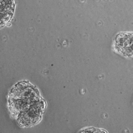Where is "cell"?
Masks as SVG:
<instances>
[{
  "label": "cell",
  "mask_w": 133,
  "mask_h": 133,
  "mask_svg": "<svg viewBox=\"0 0 133 133\" xmlns=\"http://www.w3.org/2000/svg\"><path fill=\"white\" fill-rule=\"evenodd\" d=\"M78 133H108V132L103 129L94 127H87L81 129Z\"/></svg>",
  "instance_id": "cell-4"
},
{
  "label": "cell",
  "mask_w": 133,
  "mask_h": 133,
  "mask_svg": "<svg viewBox=\"0 0 133 133\" xmlns=\"http://www.w3.org/2000/svg\"><path fill=\"white\" fill-rule=\"evenodd\" d=\"M132 33H121L116 36L114 46L120 52L129 56L132 55Z\"/></svg>",
  "instance_id": "cell-2"
},
{
  "label": "cell",
  "mask_w": 133,
  "mask_h": 133,
  "mask_svg": "<svg viewBox=\"0 0 133 133\" xmlns=\"http://www.w3.org/2000/svg\"><path fill=\"white\" fill-rule=\"evenodd\" d=\"M9 100L10 108L21 125L30 126L41 121L45 102L37 88L31 83L17 84L11 91Z\"/></svg>",
  "instance_id": "cell-1"
},
{
  "label": "cell",
  "mask_w": 133,
  "mask_h": 133,
  "mask_svg": "<svg viewBox=\"0 0 133 133\" xmlns=\"http://www.w3.org/2000/svg\"><path fill=\"white\" fill-rule=\"evenodd\" d=\"M14 0H0V28L12 18L15 11Z\"/></svg>",
  "instance_id": "cell-3"
}]
</instances>
